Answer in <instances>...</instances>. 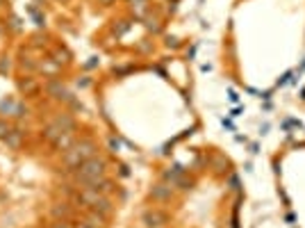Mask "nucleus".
Masks as SVG:
<instances>
[{
  "label": "nucleus",
  "instance_id": "12",
  "mask_svg": "<svg viewBox=\"0 0 305 228\" xmlns=\"http://www.w3.org/2000/svg\"><path fill=\"white\" fill-rule=\"evenodd\" d=\"M11 132V125H9V121L7 119H0V139H5L7 135Z\"/></svg>",
  "mask_w": 305,
  "mask_h": 228
},
{
  "label": "nucleus",
  "instance_id": "11",
  "mask_svg": "<svg viewBox=\"0 0 305 228\" xmlns=\"http://www.w3.org/2000/svg\"><path fill=\"white\" fill-rule=\"evenodd\" d=\"M53 60L57 62V64H66V62H69V53H66V50H62V48H57L53 53Z\"/></svg>",
  "mask_w": 305,
  "mask_h": 228
},
{
  "label": "nucleus",
  "instance_id": "9",
  "mask_svg": "<svg viewBox=\"0 0 305 228\" xmlns=\"http://www.w3.org/2000/svg\"><path fill=\"white\" fill-rule=\"evenodd\" d=\"M18 89H21L25 96H30V94L37 92V80L34 78H25V80H18Z\"/></svg>",
  "mask_w": 305,
  "mask_h": 228
},
{
  "label": "nucleus",
  "instance_id": "7",
  "mask_svg": "<svg viewBox=\"0 0 305 228\" xmlns=\"http://www.w3.org/2000/svg\"><path fill=\"white\" fill-rule=\"evenodd\" d=\"M62 132H64V130L59 128V123H57V121H50V123L46 125V130H43V139H48L50 144H53V141L57 139V137L62 135Z\"/></svg>",
  "mask_w": 305,
  "mask_h": 228
},
{
  "label": "nucleus",
  "instance_id": "4",
  "mask_svg": "<svg viewBox=\"0 0 305 228\" xmlns=\"http://www.w3.org/2000/svg\"><path fill=\"white\" fill-rule=\"evenodd\" d=\"M75 144V132H62V135L57 137V139L53 141V146H55V151H69L71 146Z\"/></svg>",
  "mask_w": 305,
  "mask_h": 228
},
{
  "label": "nucleus",
  "instance_id": "8",
  "mask_svg": "<svg viewBox=\"0 0 305 228\" xmlns=\"http://www.w3.org/2000/svg\"><path fill=\"white\" fill-rule=\"evenodd\" d=\"M39 71L46 73V76H50V78H55L59 73V64L55 60H43L41 64H39Z\"/></svg>",
  "mask_w": 305,
  "mask_h": 228
},
{
  "label": "nucleus",
  "instance_id": "6",
  "mask_svg": "<svg viewBox=\"0 0 305 228\" xmlns=\"http://www.w3.org/2000/svg\"><path fill=\"white\" fill-rule=\"evenodd\" d=\"M23 135H25L23 130H18V128H11V132L2 141H5L11 151H18V148H21V144H23Z\"/></svg>",
  "mask_w": 305,
  "mask_h": 228
},
{
  "label": "nucleus",
  "instance_id": "14",
  "mask_svg": "<svg viewBox=\"0 0 305 228\" xmlns=\"http://www.w3.org/2000/svg\"><path fill=\"white\" fill-rule=\"evenodd\" d=\"M53 228H73L69 222H64V219H59L57 224H53Z\"/></svg>",
  "mask_w": 305,
  "mask_h": 228
},
{
  "label": "nucleus",
  "instance_id": "5",
  "mask_svg": "<svg viewBox=\"0 0 305 228\" xmlns=\"http://www.w3.org/2000/svg\"><path fill=\"white\" fill-rule=\"evenodd\" d=\"M166 219H169V217H166L164 212H160V210H148L144 215V224H148V226H153V228L164 226Z\"/></svg>",
  "mask_w": 305,
  "mask_h": 228
},
{
  "label": "nucleus",
  "instance_id": "10",
  "mask_svg": "<svg viewBox=\"0 0 305 228\" xmlns=\"http://www.w3.org/2000/svg\"><path fill=\"white\" fill-rule=\"evenodd\" d=\"M153 199H169L171 196V187H166V185H157V187H153Z\"/></svg>",
  "mask_w": 305,
  "mask_h": 228
},
{
  "label": "nucleus",
  "instance_id": "1",
  "mask_svg": "<svg viewBox=\"0 0 305 228\" xmlns=\"http://www.w3.org/2000/svg\"><path fill=\"white\" fill-rule=\"evenodd\" d=\"M105 169H107V162L102 158H98V155H94V158L85 160L80 167L75 169V180H78L82 187H87V185H91L94 180L105 178Z\"/></svg>",
  "mask_w": 305,
  "mask_h": 228
},
{
  "label": "nucleus",
  "instance_id": "17",
  "mask_svg": "<svg viewBox=\"0 0 305 228\" xmlns=\"http://www.w3.org/2000/svg\"><path fill=\"white\" fill-rule=\"evenodd\" d=\"M102 2H105V5H107V2H109V0H102Z\"/></svg>",
  "mask_w": 305,
  "mask_h": 228
},
{
  "label": "nucleus",
  "instance_id": "13",
  "mask_svg": "<svg viewBox=\"0 0 305 228\" xmlns=\"http://www.w3.org/2000/svg\"><path fill=\"white\" fill-rule=\"evenodd\" d=\"M53 215H55V217H66V215H69V208H66V203H57V206L53 208Z\"/></svg>",
  "mask_w": 305,
  "mask_h": 228
},
{
  "label": "nucleus",
  "instance_id": "15",
  "mask_svg": "<svg viewBox=\"0 0 305 228\" xmlns=\"http://www.w3.org/2000/svg\"><path fill=\"white\" fill-rule=\"evenodd\" d=\"M5 69H9V62L2 60V62H0V71H5Z\"/></svg>",
  "mask_w": 305,
  "mask_h": 228
},
{
  "label": "nucleus",
  "instance_id": "3",
  "mask_svg": "<svg viewBox=\"0 0 305 228\" xmlns=\"http://www.w3.org/2000/svg\"><path fill=\"white\" fill-rule=\"evenodd\" d=\"M46 92H48L50 98H57V101H64V103H73V94H71L59 80H50L48 85H46Z\"/></svg>",
  "mask_w": 305,
  "mask_h": 228
},
{
  "label": "nucleus",
  "instance_id": "16",
  "mask_svg": "<svg viewBox=\"0 0 305 228\" xmlns=\"http://www.w3.org/2000/svg\"><path fill=\"white\" fill-rule=\"evenodd\" d=\"M75 228H91V226H89V224H87V222H80V224H78V226H75Z\"/></svg>",
  "mask_w": 305,
  "mask_h": 228
},
{
  "label": "nucleus",
  "instance_id": "2",
  "mask_svg": "<svg viewBox=\"0 0 305 228\" xmlns=\"http://www.w3.org/2000/svg\"><path fill=\"white\" fill-rule=\"evenodd\" d=\"M96 151H98V146L91 139L75 141L69 151H64V164L69 169H78L82 162H85V160L94 158V155H96Z\"/></svg>",
  "mask_w": 305,
  "mask_h": 228
}]
</instances>
